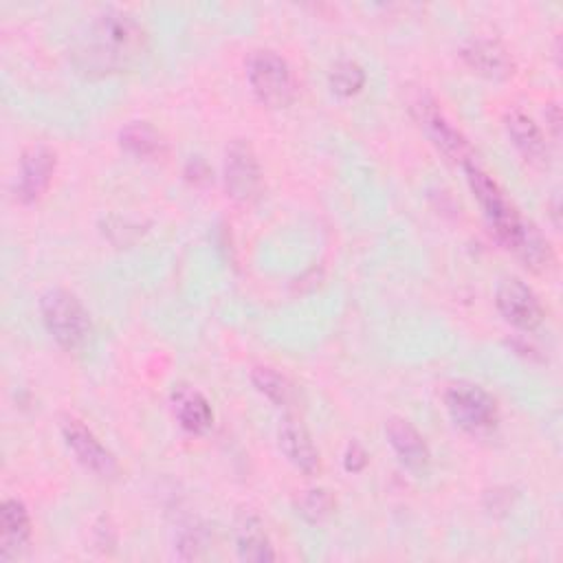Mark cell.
I'll list each match as a JSON object with an SVG mask.
<instances>
[{
  "label": "cell",
  "mask_w": 563,
  "mask_h": 563,
  "mask_svg": "<svg viewBox=\"0 0 563 563\" xmlns=\"http://www.w3.org/2000/svg\"><path fill=\"white\" fill-rule=\"evenodd\" d=\"M147 55L145 26L123 9H101L70 35L68 57L86 77L119 75L136 68Z\"/></svg>",
  "instance_id": "1"
},
{
  "label": "cell",
  "mask_w": 563,
  "mask_h": 563,
  "mask_svg": "<svg viewBox=\"0 0 563 563\" xmlns=\"http://www.w3.org/2000/svg\"><path fill=\"white\" fill-rule=\"evenodd\" d=\"M462 167L495 238L532 271L548 268L552 264V249L539 229L521 218L499 183L486 169H482L475 158L466 161Z\"/></svg>",
  "instance_id": "2"
},
{
  "label": "cell",
  "mask_w": 563,
  "mask_h": 563,
  "mask_svg": "<svg viewBox=\"0 0 563 563\" xmlns=\"http://www.w3.org/2000/svg\"><path fill=\"white\" fill-rule=\"evenodd\" d=\"M40 314L55 339V343L68 352L86 345L90 336V314L77 295L64 288H51L40 297Z\"/></svg>",
  "instance_id": "3"
},
{
  "label": "cell",
  "mask_w": 563,
  "mask_h": 563,
  "mask_svg": "<svg viewBox=\"0 0 563 563\" xmlns=\"http://www.w3.org/2000/svg\"><path fill=\"white\" fill-rule=\"evenodd\" d=\"M246 79L257 101L266 108H286L295 99L292 70L273 48H257L249 53Z\"/></svg>",
  "instance_id": "4"
},
{
  "label": "cell",
  "mask_w": 563,
  "mask_h": 563,
  "mask_svg": "<svg viewBox=\"0 0 563 563\" xmlns=\"http://www.w3.org/2000/svg\"><path fill=\"white\" fill-rule=\"evenodd\" d=\"M444 407L451 420L473 435L490 433L497 427L499 409L495 398L479 385L460 380L444 391Z\"/></svg>",
  "instance_id": "5"
},
{
  "label": "cell",
  "mask_w": 563,
  "mask_h": 563,
  "mask_svg": "<svg viewBox=\"0 0 563 563\" xmlns=\"http://www.w3.org/2000/svg\"><path fill=\"white\" fill-rule=\"evenodd\" d=\"M409 110H411V117L418 121V125L424 130V134L431 139V143L444 156L462 165L466 161H473V152L466 136L449 121L440 103L427 90H418L416 95L409 97Z\"/></svg>",
  "instance_id": "6"
},
{
  "label": "cell",
  "mask_w": 563,
  "mask_h": 563,
  "mask_svg": "<svg viewBox=\"0 0 563 563\" xmlns=\"http://www.w3.org/2000/svg\"><path fill=\"white\" fill-rule=\"evenodd\" d=\"M222 178L227 194L238 202H251L262 191V167L251 143L235 139L224 152Z\"/></svg>",
  "instance_id": "7"
},
{
  "label": "cell",
  "mask_w": 563,
  "mask_h": 563,
  "mask_svg": "<svg viewBox=\"0 0 563 563\" xmlns=\"http://www.w3.org/2000/svg\"><path fill=\"white\" fill-rule=\"evenodd\" d=\"M495 306L506 323L519 330H534L543 321V306L537 292L519 277H504L495 290Z\"/></svg>",
  "instance_id": "8"
},
{
  "label": "cell",
  "mask_w": 563,
  "mask_h": 563,
  "mask_svg": "<svg viewBox=\"0 0 563 563\" xmlns=\"http://www.w3.org/2000/svg\"><path fill=\"white\" fill-rule=\"evenodd\" d=\"M62 438L68 446V451L75 455V460L97 477H114L117 473V460L101 444V440L92 433L90 427H86L81 420L66 416L59 424Z\"/></svg>",
  "instance_id": "9"
},
{
  "label": "cell",
  "mask_w": 563,
  "mask_h": 563,
  "mask_svg": "<svg viewBox=\"0 0 563 563\" xmlns=\"http://www.w3.org/2000/svg\"><path fill=\"white\" fill-rule=\"evenodd\" d=\"M55 152L46 145H31L24 150L18 167V178H15V198L24 205H31L42 198V194L48 189L51 178L55 174Z\"/></svg>",
  "instance_id": "10"
},
{
  "label": "cell",
  "mask_w": 563,
  "mask_h": 563,
  "mask_svg": "<svg viewBox=\"0 0 563 563\" xmlns=\"http://www.w3.org/2000/svg\"><path fill=\"white\" fill-rule=\"evenodd\" d=\"M460 55L473 73L493 81L508 79L515 73L512 55L499 40L473 37L460 48Z\"/></svg>",
  "instance_id": "11"
},
{
  "label": "cell",
  "mask_w": 563,
  "mask_h": 563,
  "mask_svg": "<svg viewBox=\"0 0 563 563\" xmlns=\"http://www.w3.org/2000/svg\"><path fill=\"white\" fill-rule=\"evenodd\" d=\"M277 444L284 457L303 475H317L321 471L319 449L314 446L308 429L295 416H284L277 427Z\"/></svg>",
  "instance_id": "12"
},
{
  "label": "cell",
  "mask_w": 563,
  "mask_h": 563,
  "mask_svg": "<svg viewBox=\"0 0 563 563\" xmlns=\"http://www.w3.org/2000/svg\"><path fill=\"white\" fill-rule=\"evenodd\" d=\"M504 128L512 141V145L521 152V156L534 165V167H545L550 158V147L545 141V134L541 128L534 123L530 114H526L519 108H510L504 114Z\"/></svg>",
  "instance_id": "13"
},
{
  "label": "cell",
  "mask_w": 563,
  "mask_h": 563,
  "mask_svg": "<svg viewBox=\"0 0 563 563\" xmlns=\"http://www.w3.org/2000/svg\"><path fill=\"white\" fill-rule=\"evenodd\" d=\"M385 435H387L389 446L398 455V460L409 471H416V473L427 471V466L431 462V451H429L422 433L407 418H400V416L387 418Z\"/></svg>",
  "instance_id": "14"
},
{
  "label": "cell",
  "mask_w": 563,
  "mask_h": 563,
  "mask_svg": "<svg viewBox=\"0 0 563 563\" xmlns=\"http://www.w3.org/2000/svg\"><path fill=\"white\" fill-rule=\"evenodd\" d=\"M31 541V517L26 506L7 497L0 506V561H13Z\"/></svg>",
  "instance_id": "15"
},
{
  "label": "cell",
  "mask_w": 563,
  "mask_h": 563,
  "mask_svg": "<svg viewBox=\"0 0 563 563\" xmlns=\"http://www.w3.org/2000/svg\"><path fill=\"white\" fill-rule=\"evenodd\" d=\"M233 539H235V552L242 561H251V563L275 561L273 543L264 530L262 519L255 512L244 510L235 517Z\"/></svg>",
  "instance_id": "16"
},
{
  "label": "cell",
  "mask_w": 563,
  "mask_h": 563,
  "mask_svg": "<svg viewBox=\"0 0 563 563\" xmlns=\"http://www.w3.org/2000/svg\"><path fill=\"white\" fill-rule=\"evenodd\" d=\"M172 407L178 424L189 433H207L213 424V409L205 394L191 385H176L172 391Z\"/></svg>",
  "instance_id": "17"
},
{
  "label": "cell",
  "mask_w": 563,
  "mask_h": 563,
  "mask_svg": "<svg viewBox=\"0 0 563 563\" xmlns=\"http://www.w3.org/2000/svg\"><path fill=\"white\" fill-rule=\"evenodd\" d=\"M121 147L136 158H154L163 154V136L145 121H132L119 132Z\"/></svg>",
  "instance_id": "18"
},
{
  "label": "cell",
  "mask_w": 563,
  "mask_h": 563,
  "mask_svg": "<svg viewBox=\"0 0 563 563\" xmlns=\"http://www.w3.org/2000/svg\"><path fill=\"white\" fill-rule=\"evenodd\" d=\"M251 383L262 396H266L271 402H275L279 407H286L295 400V387L275 367H268V365L253 367Z\"/></svg>",
  "instance_id": "19"
},
{
  "label": "cell",
  "mask_w": 563,
  "mask_h": 563,
  "mask_svg": "<svg viewBox=\"0 0 563 563\" xmlns=\"http://www.w3.org/2000/svg\"><path fill=\"white\" fill-rule=\"evenodd\" d=\"M330 90L339 97H352L365 86V70L354 59H339L328 75Z\"/></svg>",
  "instance_id": "20"
},
{
  "label": "cell",
  "mask_w": 563,
  "mask_h": 563,
  "mask_svg": "<svg viewBox=\"0 0 563 563\" xmlns=\"http://www.w3.org/2000/svg\"><path fill=\"white\" fill-rule=\"evenodd\" d=\"M297 512L308 521V523H321L334 512V495L328 488H310L303 490V495L297 499Z\"/></svg>",
  "instance_id": "21"
},
{
  "label": "cell",
  "mask_w": 563,
  "mask_h": 563,
  "mask_svg": "<svg viewBox=\"0 0 563 563\" xmlns=\"http://www.w3.org/2000/svg\"><path fill=\"white\" fill-rule=\"evenodd\" d=\"M207 537L202 528H189L178 537V548L183 559H200L202 550L207 548Z\"/></svg>",
  "instance_id": "22"
},
{
  "label": "cell",
  "mask_w": 563,
  "mask_h": 563,
  "mask_svg": "<svg viewBox=\"0 0 563 563\" xmlns=\"http://www.w3.org/2000/svg\"><path fill=\"white\" fill-rule=\"evenodd\" d=\"M367 462H369V455H367V451H365L358 442H350V444L345 446V453H343V466H345V471H350V473H361V471L367 466Z\"/></svg>",
  "instance_id": "23"
},
{
  "label": "cell",
  "mask_w": 563,
  "mask_h": 563,
  "mask_svg": "<svg viewBox=\"0 0 563 563\" xmlns=\"http://www.w3.org/2000/svg\"><path fill=\"white\" fill-rule=\"evenodd\" d=\"M545 128L550 130L552 139H559L561 134V110L556 103L545 106Z\"/></svg>",
  "instance_id": "24"
}]
</instances>
